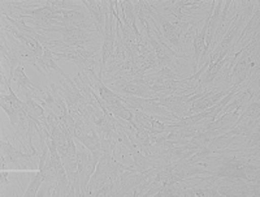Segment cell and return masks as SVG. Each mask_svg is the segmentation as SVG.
<instances>
[{
	"label": "cell",
	"instance_id": "7",
	"mask_svg": "<svg viewBox=\"0 0 260 197\" xmlns=\"http://www.w3.org/2000/svg\"><path fill=\"white\" fill-rule=\"evenodd\" d=\"M13 80L16 81V84H17L18 92L22 94L26 99H36L37 94L39 93V88L36 87V85L32 84L31 81L29 80L26 75H25L24 68L22 66H18L16 68L15 73H13Z\"/></svg>",
	"mask_w": 260,
	"mask_h": 197
},
{
	"label": "cell",
	"instance_id": "9",
	"mask_svg": "<svg viewBox=\"0 0 260 197\" xmlns=\"http://www.w3.org/2000/svg\"><path fill=\"white\" fill-rule=\"evenodd\" d=\"M34 67H36L41 73H46V75H48L51 69H52V71L59 72L60 75H61L64 78L68 77V75H67L61 68H59V66L55 63V59H53V55L52 52H51V50H48V48L46 47H45V52H43V55L36 60Z\"/></svg>",
	"mask_w": 260,
	"mask_h": 197
},
{
	"label": "cell",
	"instance_id": "18",
	"mask_svg": "<svg viewBox=\"0 0 260 197\" xmlns=\"http://www.w3.org/2000/svg\"><path fill=\"white\" fill-rule=\"evenodd\" d=\"M7 176H8V173H2V185H7L8 184V179H7Z\"/></svg>",
	"mask_w": 260,
	"mask_h": 197
},
{
	"label": "cell",
	"instance_id": "8",
	"mask_svg": "<svg viewBox=\"0 0 260 197\" xmlns=\"http://www.w3.org/2000/svg\"><path fill=\"white\" fill-rule=\"evenodd\" d=\"M82 4L86 6V8L89 9L90 16L92 18V22H94L95 32L98 34L101 33L103 36V30H104V20H106V16H104L103 7H102V2H86V0H82Z\"/></svg>",
	"mask_w": 260,
	"mask_h": 197
},
{
	"label": "cell",
	"instance_id": "12",
	"mask_svg": "<svg viewBox=\"0 0 260 197\" xmlns=\"http://www.w3.org/2000/svg\"><path fill=\"white\" fill-rule=\"evenodd\" d=\"M11 80L8 78V82H7V89H8V96H4V94H2V101H6L8 102V103H11V105L13 106L15 108H17L20 112H24L26 114V108H27V105L26 102H22L21 99L17 98V96L15 94V92L12 90V88H11Z\"/></svg>",
	"mask_w": 260,
	"mask_h": 197
},
{
	"label": "cell",
	"instance_id": "17",
	"mask_svg": "<svg viewBox=\"0 0 260 197\" xmlns=\"http://www.w3.org/2000/svg\"><path fill=\"white\" fill-rule=\"evenodd\" d=\"M48 6L53 7V8H56V9H68L69 7L72 6L71 2H65V0H55V2H47Z\"/></svg>",
	"mask_w": 260,
	"mask_h": 197
},
{
	"label": "cell",
	"instance_id": "16",
	"mask_svg": "<svg viewBox=\"0 0 260 197\" xmlns=\"http://www.w3.org/2000/svg\"><path fill=\"white\" fill-rule=\"evenodd\" d=\"M60 120H61L62 124L67 127V129L69 131V133H71L74 138V133H76V122H74L73 117H72V114L69 112V110L67 111V112H64V115L60 118Z\"/></svg>",
	"mask_w": 260,
	"mask_h": 197
},
{
	"label": "cell",
	"instance_id": "3",
	"mask_svg": "<svg viewBox=\"0 0 260 197\" xmlns=\"http://www.w3.org/2000/svg\"><path fill=\"white\" fill-rule=\"evenodd\" d=\"M2 154L6 157L7 162L16 168H37V164L32 161L31 155L26 154L22 150L12 147L7 141H2Z\"/></svg>",
	"mask_w": 260,
	"mask_h": 197
},
{
	"label": "cell",
	"instance_id": "13",
	"mask_svg": "<svg viewBox=\"0 0 260 197\" xmlns=\"http://www.w3.org/2000/svg\"><path fill=\"white\" fill-rule=\"evenodd\" d=\"M26 115L30 119H32L34 122H39L42 118L45 117V108L36 99H26Z\"/></svg>",
	"mask_w": 260,
	"mask_h": 197
},
{
	"label": "cell",
	"instance_id": "15",
	"mask_svg": "<svg viewBox=\"0 0 260 197\" xmlns=\"http://www.w3.org/2000/svg\"><path fill=\"white\" fill-rule=\"evenodd\" d=\"M260 115V106L259 102H248L247 105L241 110L240 118L238 120L243 119V118H252V119H259Z\"/></svg>",
	"mask_w": 260,
	"mask_h": 197
},
{
	"label": "cell",
	"instance_id": "14",
	"mask_svg": "<svg viewBox=\"0 0 260 197\" xmlns=\"http://www.w3.org/2000/svg\"><path fill=\"white\" fill-rule=\"evenodd\" d=\"M45 179H46V171L38 170V173H37V175L34 176L32 182L30 183L29 188L24 192V196H26V197L37 196L39 192V188H41L42 184H43V182H45Z\"/></svg>",
	"mask_w": 260,
	"mask_h": 197
},
{
	"label": "cell",
	"instance_id": "2",
	"mask_svg": "<svg viewBox=\"0 0 260 197\" xmlns=\"http://www.w3.org/2000/svg\"><path fill=\"white\" fill-rule=\"evenodd\" d=\"M60 33L62 36V41L68 47H80V46H85L87 43H91V36L95 33H90V32H85L78 27H69V26H48L43 27L41 30L42 34L45 33Z\"/></svg>",
	"mask_w": 260,
	"mask_h": 197
},
{
	"label": "cell",
	"instance_id": "1",
	"mask_svg": "<svg viewBox=\"0 0 260 197\" xmlns=\"http://www.w3.org/2000/svg\"><path fill=\"white\" fill-rule=\"evenodd\" d=\"M76 147H77V166L78 175H80L81 196H86V194H89L90 178L94 174L99 159L95 158L91 152L80 141H76Z\"/></svg>",
	"mask_w": 260,
	"mask_h": 197
},
{
	"label": "cell",
	"instance_id": "10",
	"mask_svg": "<svg viewBox=\"0 0 260 197\" xmlns=\"http://www.w3.org/2000/svg\"><path fill=\"white\" fill-rule=\"evenodd\" d=\"M240 118V111H234V112H225L219 120H212L204 126V131L207 129H221V131H229L233 128L238 122Z\"/></svg>",
	"mask_w": 260,
	"mask_h": 197
},
{
	"label": "cell",
	"instance_id": "5",
	"mask_svg": "<svg viewBox=\"0 0 260 197\" xmlns=\"http://www.w3.org/2000/svg\"><path fill=\"white\" fill-rule=\"evenodd\" d=\"M259 20H260V9L257 8L256 12L252 13L251 18L246 22L245 29L242 30V33L240 34L238 39H237V42L234 43V46L232 48L237 47L238 45H241V48L245 47V45L247 46L250 41L256 38L259 36Z\"/></svg>",
	"mask_w": 260,
	"mask_h": 197
},
{
	"label": "cell",
	"instance_id": "6",
	"mask_svg": "<svg viewBox=\"0 0 260 197\" xmlns=\"http://www.w3.org/2000/svg\"><path fill=\"white\" fill-rule=\"evenodd\" d=\"M155 21H159L162 26V37L166 38V41L168 43H171L172 46H175L178 50V54H182V46H181V29L177 25L172 24L171 21L166 20L162 16L157 15V17L155 18Z\"/></svg>",
	"mask_w": 260,
	"mask_h": 197
},
{
	"label": "cell",
	"instance_id": "4",
	"mask_svg": "<svg viewBox=\"0 0 260 197\" xmlns=\"http://www.w3.org/2000/svg\"><path fill=\"white\" fill-rule=\"evenodd\" d=\"M195 94H182V96H176V94H172V96L162 97V98H155V101L159 103L160 106L166 107L167 110L171 111L172 114H175L176 117L183 118V114H185V103L189 101L190 97Z\"/></svg>",
	"mask_w": 260,
	"mask_h": 197
},
{
	"label": "cell",
	"instance_id": "11",
	"mask_svg": "<svg viewBox=\"0 0 260 197\" xmlns=\"http://www.w3.org/2000/svg\"><path fill=\"white\" fill-rule=\"evenodd\" d=\"M112 155H113V158H115L117 162H120V163L134 167L133 157H132V154H130L129 149H127L125 145H122L121 143L116 141L115 147H113L112 149Z\"/></svg>",
	"mask_w": 260,
	"mask_h": 197
}]
</instances>
